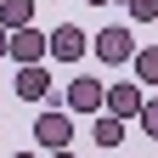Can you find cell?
<instances>
[{"mask_svg": "<svg viewBox=\"0 0 158 158\" xmlns=\"http://www.w3.org/2000/svg\"><path fill=\"white\" fill-rule=\"evenodd\" d=\"M34 147H40V158L68 152V147H73V118H68L62 107H45V113L34 118Z\"/></svg>", "mask_w": 158, "mask_h": 158, "instance_id": "cell-1", "label": "cell"}, {"mask_svg": "<svg viewBox=\"0 0 158 158\" xmlns=\"http://www.w3.org/2000/svg\"><path fill=\"white\" fill-rule=\"evenodd\" d=\"M85 51H90V34L79 28V23H62V28L45 34V56H56V62H79Z\"/></svg>", "mask_w": 158, "mask_h": 158, "instance_id": "cell-2", "label": "cell"}, {"mask_svg": "<svg viewBox=\"0 0 158 158\" xmlns=\"http://www.w3.org/2000/svg\"><path fill=\"white\" fill-rule=\"evenodd\" d=\"M90 51L102 56V62H113V68H118V62H130V56H135V34H130V28H118V23H107L102 34L90 40Z\"/></svg>", "mask_w": 158, "mask_h": 158, "instance_id": "cell-3", "label": "cell"}, {"mask_svg": "<svg viewBox=\"0 0 158 158\" xmlns=\"http://www.w3.org/2000/svg\"><path fill=\"white\" fill-rule=\"evenodd\" d=\"M6 56L17 68H40L45 62V34L40 28H17V34H6Z\"/></svg>", "mask_w": 158, "mask_h": 158, "instance_id": "cell-4", "label": "cell"}, {"mask_svg": "<svg viewBox=\"0 0 158 158\" xmlns=\"http://www.w3.org/2000/svg\"><path fill=\"white\" fill-rule=\"evenodd\" d=\"M141 102H147L141 85H107V90H102V113H113L118 124H130V118L141 113Z\"/></svg>", "mask_w": 158, "mask_h": 158, "instance_id": "cell-5", "label": "cell"}, {"mask_svg": "<svg viewBox=\"0 0 158 158\" xmlns=\"http://www.w3.org/2000/svg\"><path fill=\"white\" fill-rule=\"evenodd\" d=\"M102 79H73V85H68V118L73 113H102Z\"/></svg>", "mask_w": 158, "mask_h": 158, "instance_id": "cell-6", "label": "cell"}, {"mask_svg": "<svg viewBox=\"0 0 158 158\" xmlns=\"http://www.w3.org/2000/svg\"><path fill=\"white\" fill-rule=\"evenodd\" d=\"M17 96H23V102H45L51 96V73H45V62L40 68H17V85H11Z\"/></svg>", "mask_w": 158, "mask_h": 158, "instance_id": "cell-7", "label": "cell"}, {"mask_svg": "<svg viewBox=\"0 0 158 158\" xmlns=\"http://www.w3.org/2000/svg\"><path fill=\"white\" fill-rule=\"evenodd\" d=\"M0 28H6V34L34 28V0H0Z\"/></svg>", "mask_w": 158, "mask_h": 158, "instance_id": "cell-8", "label": "cell"}, {"mask_svg": "<svg viewBox=\"0 0 158 158\" xmlns=\"http://www.w3.org/2000/svg\"><path fill=\"white\" fill-rule=\"evenodd\" d=\"M135 85H158V45H135Z\"/></svg>", "mask_w": 158, "mask_h": 158, "instance_id": "cell-9", "label": "cell"}, {"mask_svg": "<svg viewBox=\"0 0 158 158\" xmlns=\"http://www.w3.org/2000/svg\"><path fill=\"white\" fill-rule=\"evenodd\" d=\"M90 135H96V147H118V141H124V124H118L113 113H96V124H90Z\"/></svg>", "mask_w": 158, "mask_h": 158, "instance_id": "cell-10", "label": "cell"}, {"mask_svg": "<svg viewBox=\"0 0 158 158\" xmlns=\"http://www.w3.org/2000/svg\"><path fill=\"white\" fill-rule=\"evenodd\" d=\"M130 6V23H158V0H124Z\"/></svg>", "mask_w": 158, "mask_h": 158, "instance_id": "cell-11", "label": "cell"}, {"mask_svg": "<svg viewBox=\"0 0 158 158\" xmlns=\"http://www.w3.org/2000/svg\"><path fill=\"white\" fill-rule=\"evenodd\" d=\"M135 118H141V130H147L152 141H158V96H147V102H141V113H135Z\"/></svg>", "mask_w": 158, "mask_h": 158, "instance_id": "cell-12", "label": "cell"}, {"mask_svg": "<svg viewBox=\"0 0 158 158\" xmlns=\"http://www.w3.org/2000/svg\"><path fill=\"white\" fill-rule=\"evenodd\" d=\"M0 56H6V28H0Z\"/></svg>", "mask_w": 158, "mask_h": 158, "instance_id": "cell-13", "label": "cell"}, {"mask_svg": "<svg viewBox=\"0 0 158 158\" xmlns=\"http://www.w3.org/2000/svg\"><path fill=\"white\" fill-rule=\"evenodd\" d=\"M51 158H73V147H68V152H51Z\"/></svg>", "mask_w": 158, "mask_h": 158, "instance_id": "cell-14", "label": "cell"}, {"mask_svg": "<svg viewBox=\"0 0 158 158\" xmlns=\"http://www.w3.org/2000/svg\"><path fill=\"white\" fill-rule=\"evenodd\" d=\"M11 158H40V152H11Z\"/></svg>", "mask_w": 158, "mask_h": 158, "instance_id": "cell-15", "label": "cell"}, {"mask_svg": "<svg viewBox=\"0 0 158 158\" xmlns=\"http://www.w3.org/2000/svg\"><path fill=\"white\" fill-rule=\"evenodd\" d=\"M90 6H107V0H90Z\"/></svg>", "mask_w": 158, "mask_h": 158, "instance_id": "cell-16", "label": "cell"}]
</instances>
